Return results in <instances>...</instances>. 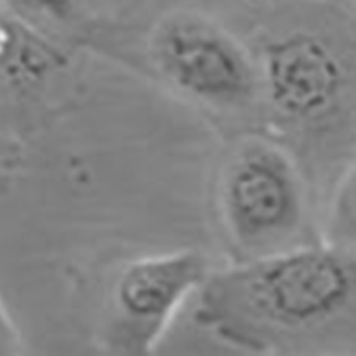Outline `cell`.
Returning a JSON list of instances; mask_svg holds the SVG:
<instances>
[{
    "mask_svg": "<svg viewBox=\"0 0 356 356\" xmlns=\"http://www.w3.org/2000/svg\"><path fill=\"white\" fill-rule=\"evenodd\" d=\"M66 62L54 36L0 0V79L33 84L65 67Z\"/></svg>",
    "mask_w": 356,
    "mask_h": 356,
    "instance_id": "6",
    "label": "cell"
},
{
    "mask_svg": "<svg viewBox=\"0 0 356 356\" xmlns=\"http://www.w3.org/2000/svg\"><path fill=\"white\" fill-rule=\"evenodd\" d=\"M331 240L343 250L356 248V163L341 180L330 210Z\"/></svg>",
    "mask_w": 356,
    "mask_h": 356,
    "instance_id": "8",
    "label": "cell"
},
{
    "mask_svg": "<svg viewBox=\"0 0 356 356\" xmlns=\"http://www.w3.org/2000/svg\"><path fill=\"white\" fill-rule=\"evenodd\" d=\"M261 95L286 123L312 124L328 117L345 92L346 73L322 38L293 32L265 46L258 63Z\"/></svg>",
    "mask_w": 356,
    "mask_h": 356,
    "instance_id": "5",
    "label": "cell"
},
{
    "mask_svg": "<svg viewBox=\"0 0 356 356\" xmlns=\"http://www.w3.org/2000/svg\"><path fill=\"white\" fill-rule=\"evenodd\" d=\"M2 2L51 36H54V32L84 27L92 19L93 9L90 0H2Z\"/></svg>",
    "mask_w": 356,
    "mask_h": 356,
    "instance_id": "7",
    "label": "cell"
},
{
    "mask_svg": "<svg viewBox=\"0 0 356 356\" xmlns=\"http://www.w3.org/2000/svg\"><path fill=\"white\" fill-rule=\"evenodd\" d=\"M147 62L177 95L216 111H240L261 95L258 63L222 26L178 12L147 40Z\"/></svg>",
    "mask_w": 356,
    "mask_h": 356,
    "instance_id": "3",
    "label": "cell"
},
{
    "mask_svg": "<svg viewBox=\"0 0 356 356\" xmlns=\"http://www.w3.org/2000/svg\"><path fill=\"white\" fill-rule=\"evenodd\" d=\"M209 277V259L195 250L126 264L110 291L108 330L114 350L150 353L177 311Z\"/></svg>",
    "mask_w": 356,
    "mask_h": 356,
    "instance_id": "4",
    "label": "cell"
},
{
    "mask_svg": "<svg viewBox=\"0 0 356 356\" xmlns=\"http://www.w3.org/2000/svg\"><path fill=\"white\" fill-rule=\"evenodd\" d=\"M200 291L198 325L238 348L270 350L355 307L356 258L339 248H285L210 274Z\"/></svg>",
    "mask_w": 356,
    "mask_h": 356,
    "instance_id": "1",
    "label": "cell"
},
{
    "mask_svg": "<svg viewBox=\"0 0 356 356\" xmlns=\"http://www.w3.org/2000/svg\"><path fill=\"white\" fill-rule=\"evenodd\" d=\"M22 350V339L6 307L0 301V355H15Z\"/></svg>",
    "mask_w": 356,
    "mask_h": 356,
    "instance_id": "9",
    "label": "cell"
},
{
    "mask_svg": "<svg viewBox=\"0 0 356 356\" xmlns=\"http://www.w3.org/2000/svg\"><path fill=\"white\" fill-rule=\"evenodd\" d=\"M217 210L229 241L248 259L285 250L307 210L293 160L268 141L241 144L220 172Z\"/></svg>",
    "mask_w": 356,
    "mask_h": 356,
    "instance_id": "2",
    "label": "cell"
}]
</instances>
